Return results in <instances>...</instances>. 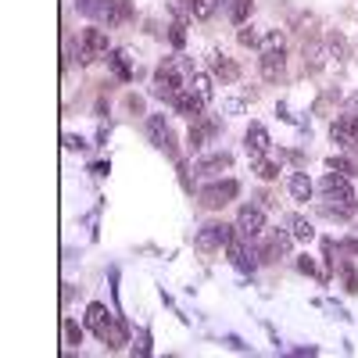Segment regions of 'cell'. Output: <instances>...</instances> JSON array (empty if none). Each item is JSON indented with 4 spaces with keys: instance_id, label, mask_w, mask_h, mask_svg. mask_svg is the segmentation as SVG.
I'll return each mask as SVG.
<instances>
[{
    "instance_id": "8fae6325",
    "label": "cell",
    "mask_w": 358,
    "mask_h": 358,
    "mask_svg": "<svg viewBox=\"0 0 358 358\" xmlns=\"http://www.w3.org/2000/svg\"><path fill=\"white\" fill-rule=\"evenodd\" d=\"M244 151H247L251 161H258L262 154L273 151V136H268V129H265L262 122H251V125H247V133H244Z\"/></svg>"
},
{
    "instance_id": "30bf717a",
    "label": "cell",
    "mask_w": 358,
    "mask_h": 358,
    "mask_svg": "<svg viewBox=\"0 0 358 358\" xmlns=\"http://www.w3.org/2000/svg\"><path fill=\"white\" fill-rule=\"evenodd\" d=\"M237 233H240V237H247V240L262 237V233H265V208L244 204V208L237 211Z\"/></svg>"
},
{
    "instance_id": "603a6c76",
    "label": "cell",
    "mask_w": 358,
    "mask_h": 358,
    "mask_svg": "<svg viewBox=\"0 0 358 358\" xmlns=\"http://www.w3.org/2000/svg\"><path fill=\"white\" fill-rule=\"evenodd\" d=\"M187 86H190L204 104H211V97H215V76H208V72H193V76L187 79Z\"/></svg>"
},
{
    "instance_id": "7402d4cb",
    "label": "cell",
    "mask_w": 358,
    "mask_h": 358,
    "mask_svg": "<svg viewBox=\"0 0 358 358\" xmlns=\"http://www.w3.org/2000/svg\"><path fill=\"white\" fill-rule=\"evenodd\" d=\"M107 65H112V72H115V79H122V83H133V65H129V54L125 50H107Z\"/></svg>"
},
{
    "instance_id": "74e56055",
    "label": "cell",
    "mask_w": 358,
    "mask_h": 358,
    "mask_svg": "<svg viewBox=\"0 0 358 358\" xmlns=\"http://www.w3.org/2000/svg\"><path fill=\"white\" fill-rule=\"evenodd\" d=\"M90 172H94L97 179H104V176L112 172V169H107V161H94V165H90Z\"/></svg>"
},
{
    "instance_id": "83f0119b",
    "label": "cell",
    "mask_w": 358,
    "mask_h": 358,
    "mask_svg": "<svg viewBox=\"0 0 358 358\" xmlns=\"http://www.w3.org/2000/svg\"><path fill=\"white\" fill-rule=\"evenodd\" d=\"M169 43H172L176 50L187 47V18H172V25H169Z\"/></svg>"
},
{
    "instance_id": "9a60e30c",
    "label": "cell",
    "mask_w": 358,
    "mask_h": 358,
    "mask_svg": "<svg viewBox=\"0 0 358 358\" xmlns=\"http://www.w3.org/2000/svg\"><path fill=\"white\" fill-rule=\"evenodd\" d=\"M172 107H176V112H179V115H183V118H190V122H197V118H201V115H204V107H208V104H204L201 97H197V94H193V90H190V86H183V90H179V94L172 97Z\"/></svg>"
},
{
    "instance_id": "6da1fadb",
    "label": "cell",
    "mask_w": 358,
    "mask_h": 358,
    "mask_svg": "<svg viewBox=\"0 0 358 358\" xmlns=\"http://www.w3.org/2000/svg\"><path fill=\"white\" fill-rule=\"evenodd\" d=\"M190 76H193V61H190V58H183V54H176V58H165V61L158 65L154 79H151V94L172 104V97L187 86Z\"/></svg>"
},
{
    "instance_id": "d6a6232c",
    "label": "cell",
    "mask_w": 358,
    "mask_h": 358,
    "mask_svg": "<svg viewBox=\"0 0 358 358\" xmlns=\"http://www.w3.org/2000/svg\"><path fill=\"white\" fill-rule=\"evenodd\" d=\"M133 355H140V358H147V355H151V333H147V330H140V333H136Z\"/></svg>"
},
{
    "instance_id": "e0dca14e",
    "label": "cell",
    "mask_w": 358,
    "mask_h": 358,
    "mask_svg": "<svg viewBox=\"0 0 358 358\" xmlns=\"http://www.w3.org/2000/svg\"><path fill=\"white\" fill-rule=\"evenodd\" d=\"M112 319H115V312H107V304H101V301L86 304V330L94 333L97 340L104 337V330H107V326H112Z\"/></svg>"
},
{
    "instance_id": "4316f807",
    "label": "cell",
    "mask_w": 358,
    "mask_h": 358,
    "mask_svg": "<svg viewBox=\"0 0 358 358\" xmlns=\"http://www.w3.org/2000/svg\"><path fill=\"white\" fill-rule=\"evenodd\" d=\"M326 169H333L340 176H358V165H355L351 158H344V154H330L326 158Z\"/></svg>"
},
{
    "instance_id": "f546056e",
    "label": "cell",
    "mask_w": 358,
    "mask_h": 358,
    "mask_svg": "<svg viewBox=\"0 0 358 358\" xmlns=\"http://www.w3.org/2000/svg\"><path fill=\"white\" fill-rule=\"evenodd\" d=\"M133 18V4L129 0H115V11H112V22L107 25H122V22H129Z\"/></svg>"
},
{
    "instance_id": "5b68a950",
    "label": "cell",
    "mask_w": 358,
    "mask_h": 358,
    "mask_svg": "<svg viewBox=\"0 0 358 358\" xmlns=\"http://www.w3.org/2000/svg\"><path fill=\"white\" fill-rule=\"evenodd\" d=\"M226 258H229V265L237 268V273L251 276L258 268V247H255V240H247V237L237 233V237L226 244Z\"/></svg>"
},
{
    "instance_id": "5bb4252c",
    "label": "cell",
    "mask_w": 358,
    "mask_h": 358,
    "mask_svg": "<svg viewBox=\"0 0 358 358\" xmlns=\"http://www.w3.org/2000/svg\"><path fill=\"white\" fill-rule=\"evenodd\" d=\"M233 169V154L229 151H215V154H204V158H197L193 161V172L197 176H222V172H229Z\"/></svg>"
},
{
    "instance_id": "484cf974",
    "label": "cell",
    "mask_w": 358,
    "mask_h": 358,
    "mask_svg": "<svg viewBox=\"0 0 358 358\" xmlns=\"http://www.w3.org/2000/svg\"><path fill=\"white\" fill-rule=\"evenodd\" d=\"M262 29H255V25H240V32H237V40H240V47H251V50H262Z\"/></svg>"
},
{
    "instance_id": "ab89813d",
    "label": "cell",
    "mask_w": 358,
    "mask_h": 358,
    "mask_svg": "<svg viewBox=\"0 0 358 358\" xmlns=\"http://www.w3.org/2000/svg\"><path fill=\"white\" fill-rule=\"evenodd\" d=\"M226 344H229V348H237V351H247V344H244L240 337H226Z\"/></svg>"
},
{
    "instance_id": "277c9868",
    "label": "cell",
    "mask_w": 358,
    "mask_h": 358,
    "mask_svg": "<svg viewBox=\"0 0 358 358\" xmlns=\"http://www.w3.org/2000/svg\"><path fill=\"white\" fill-rule=\"evenodd\" d=\"M237 193H240V183H237V179H215V183L201 187L197 201H201V208H208V211H219V208H226L229 201H237Z\"/></svg>"
},
{
    "instance_id": "f1b7e54d",
    "label": "cell",
    "mask_w": 358,
    "mask_h": 358,
    "mask_svg": "<svg viewBox=\"0 0 358 358\" xmlns=\"http://www.w3.org/2000/svg\"><path fill=\"white\" fill-rule=\"evenodd\" d=\"M251 8H255V0H233V8H229V18L237 25H247V18H251Z\"/></svg>"
},
{
    "instance_id": "1f68e13d",
    "label": "cell",
    "mask_w": 358,
    "mask_h": 358,
    "mask_svg": "<svg viewBox=\"0 0 358 358\" xmlns=\"http://www.w3.org/2000/svg\"><path fill=\"white\" fill-rule=\"evenodd\" d=\"M247 101L244 97H222V115H244Z\"/></svg>"
},
{
    "instance_id": "836d02e7",
    "label": "cell",
    "mask_w": 358,
    "mask_h": 358,
    "mask_svg": "<svg viewBox=\"0 0 358 358\" xmlns=\"http://www.w3.org/2000/svg\"><path fill=\"white\" fill-rule=\"evenodd\" d=\"M340 273H344V283H348V291H358V276H355L351 262H340Z\"/></svg>"
},
{
    "instance_id": "9c48e42d",
    "label": "cell",
    "mask_w": 358,
    "mask_h": 358,
    "mask_svg": "<svg viewBox=\"0 0 358 358\" xmlns=\"http://www.w3.org/2000/svg\"><path fill=\"white\" fill-rule=\"evenodd\" d=\"M147 136H151V143L158 151H165L169 158H176V133L165 122V115H147Z\"/></svg>"
},
{
    "instance_id": "3957f363",
    "label": "cell",
    "mask_w": 358,
    "mask_h": 358,
    "mask_svg": "<svg viewBox=\"0 0 358 358\" xmlns=\"http://www.w3.org/2000/svg\"><path fill=\"white\" fill-rule=\"evenodd\" d=\"M233 237H237V226H229V222H204L201 229L193 233V247L204 251V255H211V251H222Z\"/></svg>"
},
{
    "instance_id": "d590c367",
    "label": "cell",
    "mask_w": 358,
    "mask_h": 358,
    "mask_svg": "<svg viewBox=\"0 0 358 358\" xmlns=\"http://www.w3.org/2000/svg\"><path fill=\"white\" fill-rule=\"evenodd\" d=\"M297 268H301L304 276H319V268H315V262H312L308 255H304V258H297Z\"/></svg>"
},
{
    "instance_id": "4fadbf2b",
    "label": "cell",
    "mask_w": 358,
    "mask_h": 358,
    "mask_svg": "<svg viewBox=\"0 0 358 358\" xmlns=\"http://www.w3.org/2000/svg\"><path fill=\"white\" fill-rule=\"evenodd\" d=\"M258 68H262V79H265V83H280V79H283V72H286V50H283V47L262 50Z\"/></svg>"
},
{
    "instance_id": "ffe728a7",
    "label": "cell",
    "mask_w": 358,
    "mask_h": 358,
    "mask_svg": "<svg viewBox=\"0 0 358 358\" xmlns=\"http://www.w3.org/2000/svg\"><path fill=\"white\" fill-rule=\"evenodd\" d=\"M79 14L94 18V22H112V11H115V0H76Z\"/></svg>"
},
{
    "instance_id": "d4e9b609",
    "label": "cell",
    "mask_w": 358,
    "mask_h": 358,
    "mask_svg": "<svg viewBox=\"0 0 358 358\" xmlns=\"http://www.w3.org/2000/svg\"><path fill=\"white\" fill-rule=\"evenodd\" d=\"M286 229L294 233V240H315V229H312V222L304 219V215H286Z\"/></svg>"
},
{
    "instance_id": "8992f818",
    "label": "cell",
    "mask_w": 358,
    "mask_h": 358,
    "mask_svg": "<svg viewBox=\"0 0 358 358\" xmlns=\"http://www.w3.org/2000/svg\"><path fill=\"white\" fill-rule=\"evenodd\" d=\"M319 193L326 197V204H358L355 187L348 183V176H340V172H333V169L319 179Z\"/></svg>"
},
{
    "instance_id": "4dcf8cb0",
    "label": "cell",
    "mask_w": 358,
    "mask_h": 358,
    "mask_svg": "<svg viewBox=\"0 0 358 358\" xmlns=\"http://www.w3.org/2000/svg\"><path fill=\"white\" fill-rule=\"evenodd\" d=\"M65 344L68 348H79L83 344V330H79V322H72V319H65Z\"/></svg>"
},
{
    "instance_id": "cb8c5ba5",
    "label": "cell",
    "mask_w": 358,
    "mask_h": 358,
    "mask_svg": "<svg viewBox=\"0 0 358 358\" xmlns=\"http://www.w3.org/2000/svg\"><path fill=\"white\" fill-rule=\"evenodd\" d=\"M326 65H344V58H348V43H344V36H326Z\"/></svg>"
},
{
    "instance_id": "2e32d148",
    "label": "cell",
    "mask_w": 358,
    "mask_h": 358,
    "mask_svg": "<svg viewBox=\"0 0 358 358\" xmlns=\"http://www.w3.org/2000/svg\"><path fill=\"white\" fill-rule=\"evenodd\" d=\"M208 68H211V76H215V79H222V83H237V79H240V68L233 65L219 47H211V50H208Z\"/></svg>"
},
{
    "instance_id": "ac0fdd59",
    "label": "cell",
    "mask_w": 358,
    "mask_h": 358,
    "mask_svg": "<svg viewBox=\"0 0 358 358\" xmlns=\"http://www.w3.org/2000/svg\"><path fill=\"white\" fill-rule=\"evenodd\" d=\"M251 165H255V176L262 179V183H273V179L280 176V169H283V151H268L258 161H251Z\"/></svg>"
},
{
    "instance_id": "e575fe53",
    "label": "cell",
    "mask_w": 358,
    "mask_h": 358,
    "mask_svg": "<svg viewBox=\"0 0 358 358\" xmlns=\"http://www.w3.org/2000/svg\"><path fill=\"white\" fill-rule=\"evenodd\" d=\"M65 147H68V151H86L90 143H86L83 136H76V133H68V136H65Z\"/></svg>"
},
{
    "instance_id": "7a4b0ae2",
    "label": "cell",
    "mask_w": 358,
    "mask_h": 358,
    "mask_svg": "<svg viewBox=\"0 0 358 358\" xmlns=\"http://www.w3.org/2000/svg\"><path fill=\"white\" fill-rule=\"evenodd\" d=\"M255 247H258V262H280L291 255L294 233L291 229H265L262 237H255Z\"/></svg>"
},
{
    "instance_id": "ba28073f",
    "label": "cell",
    "mask_w": 358,
    "mask_h": 358,
    "mask_svg": "<svg viewBox=\"0 0 358 358\" xmlns=\"http://www.w3.org/2000/svg\"><path fill=\"white\" fill-rule=\"evenodd\" d=\"M107 32L104 29H83L79 36V65H90L97 58H107Z\"/></svg>"
},
{
    "instance_id": "f35d334b",
    "label": "cell",
    "mask_w": 358,
    "mask_h": 358,
    "mask_svg": "<svg viewBox=\"0 0 358 358\" xmlns=\"http://www.w3.org/2000/svg\"><path fill=\"white\" fill-rule=\"evenodd\" d=\"M107 133H112V122H101V129H97V143H104Z\"/></svg>"
},
{
    "instance_id": "60d3db41",
    "label": "cell",
    "mask_w": 358,
    "mask_h": 358,
    "mask_svg": "<svg viewBox=\"0 0 358 358\" xmlns=\"http://www.w3.org/2000/svg\"><path fill=\"white\" fill-rule=\"evenodd\" d=\"M215 8H226V11H229V8H233V0H215Z\"/></svg>"
},
{
    "instance_id": "52a82bcc",
    "label": "cell",
    "mask_w": 358,
    "mask_h": 358,
    "mask_svg": "<svg viewBox=\"0 0 358 358\" xmlns=\"http://www.w3.org/2000/svg\"><path fill=\"white\" fill-rule=\"evenodd\" d=\"M219 118H215V115H201V118H197L193 125H190V136H187V147H190V154H201L204 147H208V143L215 140V136H219Z\"/></svg>"
},
{
    "instance_id": "44dd1931",
    "label": "cell",
    "mask_w": 358,
    "mask_h": 358,
    "mask_svg": "<svg viewBox=\"0 0 358 358\" xmlns=\"http://www.w3.org/2000/svg\"><path fill=\"white\" fill-rule=\"evenodd\" d=\"M286 193L294 197V201H312V193H315V183L304 172H291L286 176Z\"/></svg>"
},
{
    "instance_id": "d6986e66",
    "label": "cell",
    "mask_w": 358,
    "mask_h": 358,
    "mask_svg": "<svg viewBox=\"0 0 358 358\" xmlns=\"http://www.w3.org/2000/svg\"><path fill=\"white\" fill-rule=\"evenodd\" d=\"M101 344H104L107 351H118V348L129 344V326H125V319H122V315H115V319H112V326L104 330Z\"/></svg>"
},
{
    "instance_id": "7c38bea8",
    "label": "cell",
    "mask_w": 358,
    "mask_h": 358,
    "mask_svg": "<svg viewBox=\"0 0 358 358\" xmlns=\"http://www.w3.org/2000/svg\"><path fill=\"white\" fill-rule=\"evenodd\" d=\"M330 136H333L337 147H344V151H358V118H351V115L333 118Z\"/></svg>"
},
{
    "instance_id": "8d00e7d4",
    "label": "cell",
    "mask_w": 358,
    "mask_h": 358,
    "mask_svg": "<svg viewBox=\"0 0 358 358\" xmlns=\"http://www.w3.org/2000/svg\"><path fill=\"white\" fill-rule=\"evenodd\" d=\"M344 115L358 118V94H351V97H348V104H344Z\"/></svg>"
}]
</instances>
